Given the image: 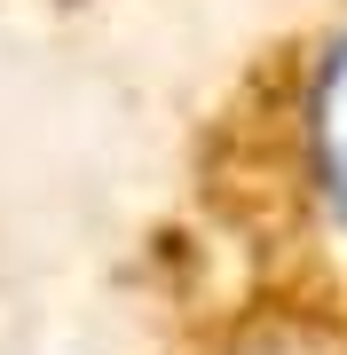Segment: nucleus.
I'll list each match as a JSON object with an SVG mask.
<instances>
[{"instance_id": "1", "label": "nucleus", "mask_w": 347, "mask_h": 355, "mask_svg": "<svg viewBox=\"0 0 347 355\" xmlns=\"http://www.w3.org/2000/svg\"><path fill=\"white\" fill-rule=\"evenodd\" d=\"M308 190L323 221L347 229V32L323 40L316 87H308Z\"/></svg>"}]
</instances>
